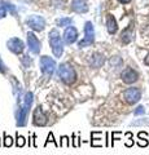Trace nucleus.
<instances>
[{"label": "nucleus", "instance_id": "nucleus-19", "mask_svg": "<svg viewBox=\"0 0 149 155\" xmlns=\"http://www.w3.org/2000/svg\"><path fill=\"white\" fill-rule=\"evenodd\" d=\"M13 145V138L11 136H8L7 133H4V146L5 147H11Z\"/></svg>", "mask_w": 149, "mask_h": 155}, {"label": "nucleus", "instance_id": "nucleus-21", "mask_svg": "<svg viewBox=\"0 0 149 155\" xmlns=\"http://www.w3.org/2000/svg\"><path fill=\"white\" fill-rule=\"evenodd\" d=\"M110 65H112L113 67H119L122 65V60L119 57H113L112 60H110Z\"/></svg>", "mask_w": 149, "mask_h": 155}, {"label": "nucleus", "instance_id": "nucleus-26", "mask_svg": "<svg viewBox=\"0 0 149 155\" xmlns=\"http://www.w3.org/2000/svg\"><path fill=\"white\" fill-rule=\"evenodd\" d=\"M79 145H80L79 138H76V137H75V134H73V146H74V147H78Z\"/></svg>", "mask_w": 149, "mask_h": 155}, {"label": "nucleus", "instance_id": "nucleus-24", "mask_svg": "<svg viewBox=\"0 0 149 155\" xmlns=\"http://www.w3.org/2000/svg\"><path fill=\"white\" fill-rule=\"evenodd\" d=\"M143 114H145V107L144 106H137V107L135 109V111H134V115H143Z\"/></svg>", "mask_w": 149, "mask_h": 155}, {"label": "nucleus", "instance_id": "nucleus-28", "mask_svg": "<svg viewBox=\"0 0 149 155\" xmlns=\"http://www.w3.org/2000/svg\"><path fill=\"white\" fill-rule=\"evenodd\" d=\"M5 71H7V69H5V65L3 64L2 58H0V72H3V74H4V72H5Z\"/></svg>", "mask_w": 149, "mask_h": 155}, {"label": "nucleus", "instance_id": "nucleus-29", "mask_svg": "<svg viewBox=\"0 0 149 155\" xmlns=\"http://www.w3.org/2000/svg\"><path fill=\"white\" fill-rule=\"evenodd\" d=\"M137 137L140 138V140H143V138H147V137H148V133H147V132H139Z\"/></svg>", "mask_w": 149, "mask_h": 155}, {"label": "nucleus", "instance_id": "nucleus-15", "mask_svg": "<svg viewBox=\"0 0 149 155\" xmlns=\"http://www.w3.org/2000/svg\"><path fill=\"white\" fill-rule=\"evenodd\" d=\"M107 27H108L109 34H115L118 30L117 21H115V18L112 16V14H108V17H107Z\"/></svg>", "mask_w": 149, "mask_h": 155}, {"label": "nucleus", "instance_id": "nucleus-27", "mask_svg": "<svg viewBox=\"0 0 149 155\" xmlns=\"http://www.w3.org/2000/svg\"><path fill=\"white\" fill-rule=\"evenodd\" d=\"M121 134H122L121 132H113V133H112V137H113V142H112V145L114 143L115 140H118V137H119V136H121Z\"/></svg>", "mask_w": 149, "mask_h": 155}, {"label": "nucleus", "instance_id": "nucleus-25", "mask_svg": "<svg viewBox=\"0 0 149 155\" xmlns=\"http://www.w3.org/2000/svg\"><path fill=\"white\" fill-rule=\"evenodd\" d=\"M126 136L128 137V141L126 142V146H127V147H131L132 145H134V140H132V133H131V132H127V133H126Z\"/></svg>", "mask_w": 149, "mask_h": 155}, {"label": "nucleus", "instance_id": "nucleus-8", "mask_svg": "<svg viewBox=\"0 0 149 155\" xmlns=\"http://www.w3.org/2000/svg\"><path fill=\"white\" fill-rule=\"evenodd\" d=\"M121 78H122L123 83L132 84V83H135V81L139 79V74L134 69H131V67H126V69L122 71Z\"/></svg>", "mask_w": 149, "mask_h": 155}, {"label": "nucleus", "instance_id": "nucleus-23", "mask_svg": "<svg viewBox=\"0 0 149 155\" xmlns=\"http://www.w3.org/2000/svg\"><path fill=\"white\" fill-rule=\"evenodd\" d=\"M60 146H62V147H69V146H70V141H69V137H68V136H62V137H61Z\"/></svg>", "mask_w": 149, "mask_h": 155}, {"label": "nucleus", "instance_id": "nucleus-16", "mask_svg": "<svg viewBox=\"0 0 149 155\" xmlns=\"http://www.w3.org/2000/svg\"><path fill=\"white\" fill-rule=\"evenodd\" d=\"M132 30H131V27L130 28H127V30H124L123 32H122V36H121V40L124 43V44H128L130 41L132 40Z\"/></svg>", "mask_w": 149, "mask_h": 155}, {"label": "nucleus", "instance_id": "nucleus-31", "mask_svg": "<svg viewBox=\"0 0 149 155\" xmlns=\"http://www.w3.org/2000/svg\"><path fill=\"white\" fill-rule=\"evenodd\" d=\"M137 145H139L140 147H145L147 145H148V141H139V142H137Z\"/></svg>", "mask_w": 149, "mask_h": 155}, {"label": "nucleus", "instance_id": "nucleus-11", "mask_svg": "<svg viewBox=\"0 0 149 155\" xmlns=\"http://www.w3.org/2000/svg\"><path fill=\"white\" fill-rule=\"evenodd\" d=\"M76 38H78V31H76V28L74 26H69L64 32L65 43L66 44H73V43L76 40Z\"/></svg>", "mask_w": 149, "mask_h": 155}, {"label": "nucleus", "instance_id": "nucleus-22", "mask_svg": "<svg viewBox=\"0 0 149 155\" xmlns=\"http://www.w3.org/2000/svg\"><path fill=\"white\" fill-rule=\"evenodd\" d=\"M57 23H59L60 27H61V26H69L70 23H71V18H69V17L61 18V19H59V21H57Z\"/></svg>", "mask_w": 149, "mask_h": 155}, {"label": "nucleus", "instance_id": "nucleus-30", "mask_svg": "<svg viewBox=\"0 0 149 155\" xmlns=\"http://www.w3.org/2000/svg\"><path fill=\"white\" fill-rule=\"evenodd\" d=\"M7 14V11H5V8L4 7H0V18L2 17H4Z\"/></svg>", "mask_w": 149, "mask_h": 155}, {"label": "nucleus", "instance_id": "nucleus-33", "mask_svg": "<svg viewBox=\"0 0 149 155\" xmlns=\"http://www.w3.org/2000/svg\"><path fill=\"white\" fill-rule=\"evenodd\" d=\"M119 2H121L122 4H127V3H130V2H131V0H119Z\"/></svg>", "mask_w": 149, "mask_h": 155}, {"label": "nucleus", "instance_id": "nucleus-32", "mask_svg": "<svg viewBox=\"0 0 149 155\" xmlns=\"http://www.w3.org/2000/svg\"><path fill=\"white\" fill-rule=\"evenodd\" d=\"M144 62H145V65H148V66H149V54L145 57V60H144Z\"/></svg>", "mask_w": 149, "mask_h": 155}, {"label": "nucleus", "instance_id": "nucleus-17", "mask_svg": "<svg viewBox=\"0 0 149 155\" xmlns=\"http://www.w3.org/2000/svg\"><path fill=\"white\" fill-rule=\"evenodd\" d=\"M25 145H26V138L23 137V136L17 133V136H16V146L17 147H23Z\"/></svg>", "mask_w": 149, "mask_h": 155}, {"label": "nucleus", "instance_id": "nucleus-18", "mask_svg": "<svg viewBox=\"0 0 149 155\" xmlns=\"http://www.w3.org/2000/svg\"><path fill=\"white\" fill-rule=\"evenodd\" d=\"M131 125H149V118L137 119V120H135V122H132Z\"/></svg>", "mask_w": 149, "mask_h": 155}, {"label": "nucleus", "instance_id": "nucleus-5", "mask_svg": "<svg viewBox=\"0 0 149 155\" xmlns=\"http://www.w3.org/2000/svg\"><path fill=\"white\" fill-rule=\"evenodd\" d=\"M40 70L46 76H52L56 70V62L48 56H43L40 58Z\"/></svg>", "mask_w": 149, "mask_h": 155}, {"label": "nucleus", "instance_id": "nucleus-20", "mask_svg": "<svg viewBox=\"0 0 149 155\" xmlns=\"http://www.w3.org/2000/svg\"><path fill=\"white\" fill-rule=\"evenodd\" d=\"M49 142L55 143V146H56V147H59V146H60V145L56 142V140H55V137H53V133H52V132H49V134H48V137H47V141H46V143H44V146H47V145L49 143Z\"/></svg>", "mask_w": 149, "mask_h": 155}, {"label": "nucleus", "instance_id": "nucleus-7", "mask_svg": "<svg viewBox=\"0 0 149 155\" xmlns=\"http://www.w3.org/2000/svg\"><path fill=\"white\" fill-rule=\"evenodd\" d=\"M27 25L30 28H32L34 31H43L46 27V21L44 18L40 16H30L27 18Z\"/></svg>", "mask_w": 149, "mask_h": 155}, {"label": "nucleus", "instance_id": "nucleus-2", "mask_svg": "<svg viewBox=\"0 0 149 155\" xmlns=\"http://www.w3.org/2000/svg\"><path fill=\"white\" fill-rule=\"evenodd\" d=\"M59 76L65 84H73L76 80V72L69 64H61L59 67Z\"/></svg>", "mask_w": 149, "mask_h": 155}, {"label": "nucleus", "instance_id": "nucleus-13", "mask_svg": "<svg viewBox=\"0 0 149 155\" xmlns=\"http://www.w3.org/2000/svg\"><path fill=\"white\" fill-rule=\"evenodd\" d=\"M71 9L76 13H86L88 11V5L84 0H73L71 2Z\"/></svg>", "mask_w": 149, "mask_h": 155}, {"label": "nucleus", "instance_id": "nucleus-6", "mask_svg": "<svg viewBox=\"0 0 149 155\" xmlns=\"http://www.w3.org/2000/svg\"><path fill=\"white\" fill-rule=\"evenodd\" d=\"M123 98L127 104L130 105H135L136 102H139L141 98V91L135 87H131V88H127L123 92Z\"/></svg>", "mask_w": 149, "mask_h": 155}, {"label": "nucleus", "instance_id": "nucleus-9", "mask_svg": "<svg viewBox=\"0 0 149 155\" xmlns=\"http://www.w3.org/2000/svg\"><path fill=\"white\" fill-rule=\"evenodd\" d=\"M7 45H8L9 49L14 53V54H20V53H22L23 49H25V45H23L22 40H21V39H18V38L9 39L8 43H7Z\"/></svg>", "mask_w": 149, "mask_h": 155}, {"label": "nucleus", "instance_id": "nucleus-14", "mask_svg": "<svg viewBox=\"0 0 149 155\" xmlns=\"http://www.w3.org/2000/svg\"><path fill=\"white\" fill-rule=\"evenodd\" d=\"M105 62V58L103 57V54H99V53H95L92 54V57L90 58V65L91 67H93V69H99V67H101Z\"/></svg>", "mask_w": 149, "mask_h": 155}, {"label": "nucleus", "instance_id": "nucleus-1", "mask_svg": "<svg viewBox=\"0 0 149 155\" xmlns=\"http://www.w3.org/2000/svg\"><path fill=\"white\" fill-rule=\"evenodd\" d=\"M34 101V96L31 92H26L23 98H17V109H16V124L17 127H25L27 114Z\"/></svg>", "mask_w": 149, "mask_h": 155}, {"label": "nucleus", "instance_id": "nucleus-12", "mask_svg": "<svg viewBox=\"0 0 149 155\" xmlns=\"http://www.w3.org/2000/svg\"><path fill=\"white\" fill-rule=\"evenodd\" d=\"M34 124L39 125V127H43V125L47 124V116L43 113V110L40 106H38L34 110Z\"/></svg>", "mask_w": 149, "mask_h": 155}, {"label": "nucleus", "instance_id": "nucleus-4", "mask_svg": "<svg viewBox=\"0 0 149 155\" xmlns=\"http://www.w3.org/2000/svg\"><path fill=\"white\" fill-rule=\"evenodd\" d=\"M95 40V28L91 22H86V26H84V38L79 41V47L83 48V47H88L93 43Z\"/></svg>", "mask_w": 149, "mask_h": 155}, {"label": "nucleus", "instance_id": "nucleus-3", "mask_svg": "<svg viewBox=\"0 0 149 155\" xmlns=\"http://www.w3.org/2000/svg\"><path fill=\"white\" fill-rule=\"evenodd\" d=\"M49 45L52 48V52L56 57H61L62 52H64V43H62V39H61V35L60 32L57 30H52L49 32Z\"/></svg>", "mask_w": 149, "mask_h": 155}, {"label": "nucleus", "instance_id": "nucleus-10", "mask_svg": "<svg viewBox=\"0 0 149 155\" xmlns=\"http://www.w3.org/2000/svg\"><path fill=\"white\" fill-rule=\"evenodd\" d=\"M27 45L34 54H39L40 52V41L38 40V38L35 36V34L27 32Z\"/></svg>", "mask_w": 149, "mask_h": 155}]
</instances>
